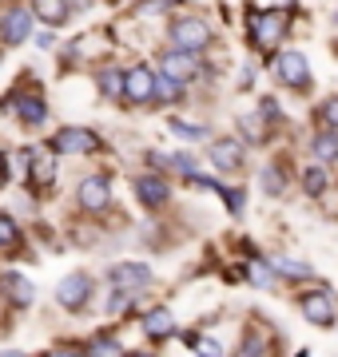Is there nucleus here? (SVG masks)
<instances>
[{"mask_svg":"<svg viewBox=\"0 0 338 357\" xmlns=\"http://www.w3.org/2000/svg\"><path fill=\"white\" fill-rule=\"evenodd\" d=\"M171 40H175V48L203 52L211 44V28L199 16H179V20H171Z\"/></svg>","mask_w":338,"mask_h":357,"instance_id":"f257e3e1","label":"nucleus"},{"mask_svg":"<svg viewBox=\"0 0 338 357\" xmlns=\"http://www.w3.org/2000/svg\"><path fill=\"white\" fill-rule=\"evenodd\" d=\"M251 282H255V286H271V266H263V262H255V266H251Z\"/></svg>","mask_w":338,"mask_h":357,"instance_id":"c85d7f7f","label":"nucleus"},{"mask_svg":"<svg viewBox=\"0 0 338 357\" xmlns=\"http://www.w3.org/2000/svg\"><path fill=\"white\" fill-rule=\"evenodd\" d=\"M219 195L227 199V206H231V215H239V211H243V191H223V187H219Z\"/></svg>","mask_w":338,"mask_h":357,"instance_id":"c756f323","label":"nucleus"},{"mask_svg":"<svg viewBox=\"0 0 338 357\" xmlns=\"http://www.w3.org/2000/svg\"><path fill=\"white\" fill-rule=\"evenodd\" d=\"M135 195H140V203L143 206H152V211H159V206L168 203V183H163V178L159 175H140L135 178Z\"/></svg>","mask_w":338,"mask_h":357,"instance_id":"4468645a","label":"nucleus"},{"mask_svg":"<svg viewBox=\"0 0 338 357\" xmlns=\"http://www.w3.org/2000/svg\"><path fill=\"white\" fill-rule=\"evenodd\" d=\"M91 298V278L88 274H68L60 286H56V302L64 310H84Z\"/></svg>","mask_w":338,"mask_h":357,"instance_id":"423d86ee","label":"nucleus"},{"mask_svg":"<svg viewBox=\"0 0 338 357\" xmlns=\"http://www.w3.org/2000/svg\"><path fill=\"white\" fill-rule=\"evenodd\" d=\"M143 333H147V337H171V333H175V318H171V310H163V306H156L152 310V314H147V318H143Z\"/></svg>","mask_w":338,"mask_h":357,"instance_id":"f3484780","label":"nucleus"},{"mask_svg":"<svg viewBox=\"0 0 338 357\" xmlns=\"http://www.w3.org/2000/svg\"><path fill=\"white\" fill-rule=\"evenodd\" d=\"M48 147L56 155H91V151H100V135L88 128H60Z\"/></svg>","mask_w":338,"mask_h":357,"instance_id":"f03ea898","label":"nucleus"},{"mask_svg":"<svg viewBox=\"0 0 338 357\" xmlns=\"http://www.w3.org/2000/svg\"><path fill=\"white\" fill-rule=\"evenodd\" d=\"M243 159H247V151H243L239 139H219L215 147H211V163L219 167V171H239Z\"/></svg>","mask_w":338,"mask_h":357,"instance_id":"2eb2a0df","label":"nucleus"},{"mask_svg":"<svg viewBox=\"0 0 338 357\" xmlns=\"http://www.w3.org/2000/svg\"><path fill=\"white\" fill-rule=\"evenodd\" d=\"M171 131H175V135H187V139H199V135H203L199 123H183V119H171Z\"/></svg>","mask_w":338,"mask_h":357,"instance_id":"cd10ccee","label":"nucleus"},{"mask_svg":"<svg viewBox=\"0 0 338 357\" xmlns=\"http://www.w3.org/2000/svg\"><path fill=\"white\" fill-rule=\"evenodd\" d=\"M311 151H314V159H318V163H338V131H330V128L314 131Z\"/></svg>","mask_w":338,"mask_h":357,"instance_id":"a211bd4d","label":"nucleus"},{"mask_svg":"<svg viewBox=\"0 0 338 357\" xmlns=\"http://www.w3.org/2000/svg\"><path fill=\"white\" fill-rule=\"evenodd\" d=\"M274 270H279V274H286V278H311V266L291 262V258H279V262H274Z\"/></svg>","mask_w":338,"mask_h":357,"instance_id":"393cba45","label":"nucleus"},{"mask_svg":"<svg viewBox=\"0 0 338 357\" xmlns=\"http://www.w3.org/2000/svg\"><path fill=\"white\" fill-rule=\"evenodd\" d=\"M183 96V84L175 76H168V72H163V76H156V88H152V100H159V103H175Z\"/></svg>","mask_w":338,"mask_h":357,"instance_id":"aec40b11","label":"nucleus"},{"mask_svg":"<svg viewBox=\"0 0 338 357\" xmlns=\"http://www.w3.org/2000/svg\"><path fill=\"white\" fill-rule=\"evenodd\" d=\"M32 16L48 28H60L68 24V0H32Z\"/></svg>","mask_w":338,"mask_h":357,"instance_id":"dca6fc26","label":"nucleus"},{"mask_svg":"<svg viewBox=\"0 0 338 357\" xmlns=\"http://www.w3.org/2000/svg\"><path fill=\"white\" fill-rule=\"evenodd\" d=\"M263 112H267L263 119H279V103H274V100H263Z\"/></svg>","mask_w":338,"mask_h":357,"instance_id":"2f4dec72","label":"nucleus"},{"mask_svg":"<svg viewBox=\"0 0 338 357\" xmlns=\"http://www.w3.org/2000/svg\"><path fill=\"white\" fill-rule=\"evenodd\" d=\"M76 203H80V211H88V215L108 211V203H112V187H108V178L104 175H88L84 183H80Z\"/></svg>","mask_w":338,"mask_h":357,"instance_id":"20e7f679","label":"nucleus"},{"mask_svg":"<svg viewBox=\"0 0 338 357\" xmlns=\"http://www.w3.org/2000/svg\"><path fill=\"white\" fill-rule=\"evenodd\" d=\"M263 191L283 195V175H279V167H267V171H263Z\"/></svg>","mask_w":338,"mask_h":357,"instance_id":"bb28decb","label":"nucleus"},{"mask_svg":"<svg viewBox=\"0 0 338 357\" xmlns=\"http://www.w3.org/2000/svg\"><path fill=\"white\" fill-rule=\"evenodd\" d=\"M16 243H20V227L8 211H0V250H13Z\"/></svg>","mask_w":338,"mask_h":357,"instance_id":"4be33fe9","label":"nucleus"},{"mask_svg":"<svg viewBox=\"0 0 338 357\" xmlns=\"http://www.w3.org/2000/svg\"><path fill=\"white\" fill-rule=\"evenodd\" d=\"M159 68H163L168 76H175L179 84H187V79H196V76H199V60H196V52H187V48L163 52V60H159Z\"/></svg>","mask_w":338,"mask_h":357,"instance_id":"1a4fd4ad","label":"nucleus"},{"mask_svg":"<svg viewBox=\"0 0 338 357\" xmlns=\"http://www.w3.org/2000/svg\"><path fill=\"white\" fill-rule=\"evenodd\" d=\"M4 178H8V163H4V151H0V187H4Z\"/></svg>","mask_w":338,"mask_h":357,"instance_id":"473e14b6","label":"nucleus"},{"mask_svg":"<svg viewBox=\"0 0 338 357\" xmlns=\"http://www.w3.org/2000/svg\"><path fill=\"white\" fill-rule=\"evenodd\" d=\"M239 128H243V135H247V139H263V135H267V128H263L259 115H243V119H239Z\"/></svg>","mask_w":338,"mask_h":357,"instance_id":"a878e982","label":"nucleus"},{"mask_svg":"<svg viewBox=\"0 0 338 357\" xmlns=\"http://www.w3.org/2000/svg\"><path fill=\"white\" fill-rule=\"evenodd\" d=\"M28 178L36 187H52V178H56V151L52 147H32L28 151Z\"/></svg>","mask_w":338,"mask_h":357,"instance_id":"9d476101","label":"nucleus"},{"mask_svg":"<svg viewBox=\"0 0 338 357\" xmlns=\"http://www.w3.org/2000/svg\"><path fill=\"white\" fill-rule=\"evenodd\" d=\"M152 88H156V72L152 68H131L124 72V100L128 103H147L152 100Z\"/></svg>","mask_w":338,"mask_h":357,"instance_id":"6e6552de","label":"nucleus"},{"mask_svg":"<svg viewBox=\"0 0 338 357\" xmlns=\"http://www.w3.org/2000/svg\"><path fill=\"white\" fill-rule=\"evenodd\" d=\"M4 290H8V298H13L16 306H32V298H36L24 274H4Z\"/></svg>","mask_w":338,"mask_h":357,"instance_id":"6ab92c4d","label":"nucleus"},{"mask_svg":"<svg viewBox=\"0 0 338 357\" xmlns=\"http://www.w3.org/2000/svg\"><path fill=\"white\" fill-rule=\"evenodd\" d=\"M274 72H279V79H283V84H291V88H299V91L311 84V68H307V56H302V52H295V48L279 52V60H274Z\"/></svg>","mask_w":338,"mask_h":357,"instance_id":"39448f33","label":"nucleus"},{"mask_svg":"<svg viewBox=\"0 0 338 357\" xmlns=\"http://www.w3.org/2000/svg\"><path fill=\"white\" fill-rule=\"evenodd\" d=\"M100 91H104L108 100H119V96H124V72L104 68V72H100Z\"/></svg>","mask_w":338,"mask_h":357,"instance_id":"5701e85b","label":"nucleus"},{"mask_svg":"<svg viewBox=\"0 0 338 357\" xmlns=\"http://www.w3.org/2000/svg\"><path fill=\"white\" fill-rule=\"evenodd\" d=\"M283 32H286V16L283 13H263V16L251 20V40H255L259 52H279Z\"/></svg>","mask_w":338,"mask_h":357,"instance_id":"7ed1b4c3","label":"nucleus"},{"mask_svg":"<svg viewBox=\"0 0 338 357\" xmlns=\"http://www.w3.org/2000/svg\"><path fill=\"white\" fill-rule=\"evenodd\" d=\"M13 112L20 115V123L36 128V123H44L48 107H44V100H40L36 91H20V96H13Z\"/></svg>","mask_w":338,"mask_h":357,"instance_id":"ddd939ff","label":"nucleus"},{"mask_svg":"<svg viewBox=\"0 0 338 357\" xmlns=\"http://www.w3.org/2000/svg\"><path fill=\"white\" fill-rule=\"evenodd\" d=\"M302 318L314 321V326H335L338 321V310H335V298L326 290H314L302 298Z\"/></svg>","mask_w":338,"mask_h":357,"instance_id":"0eeeda50","label":"nucleus"},{"mask_svg":"<svg viewBox=\"0 0 338 357\" xmlns=\"http://www.w3.org/2000/svg\"><path fill=\"white\" fill-rule=\"evenodd\" d=\"M326 187H330V175L323 171V163H318V167H307V171H302V191L311 195V199L326 195Z\"/></svg>","mask_w":338,"mask_h":357,"instance_id":"412c9836","label":"nucleus"},{"mask_svg":"<svg viewBox=\"0 0 338 357\" xmlns=\"http://www.w3.org/2000/svg\"><path fill=\"white\" fill-rule=\"evenodd\" d=\"M318 123H323V128H330V131H338V96H330V100L318 107Z\"/></svg>","mask_w":338,"mask_h":357,"instance_id":"b1692460","label":"nucleus"},{"mask_svg":"<svg viewBox=\"0 0 338 357\" xmlns=\"http://www.w3.org/2000/svg\"><path fill=\"white\" fill-rule=\"evenodd\" d=\"M28 36H32V16L24 8H8V16L0 20V40L13 48V44H24Z\"/></svg>","mask_w":338,"mask_h":357,"instance_id":"f8f14e48","label":"nucleus"},{"mask_svg":"<svg viewBox=\"0 0 338 357\" xmlns=\"http://www.w3.org/2000/svg\"><path fill=\"white\" fill-rule=\"evenodd\" d=\"M112 286L116 290H128V294H135V290H143L147 282H152V270L147 266H140V262H119V266H112Z\"/></svg>","mask_w":338,"mask_h":357,"instance_id":"9b49d317","label":"nucleus"},{"mask_svg":"<svg viewBox=\"0 0 338 357\" xmlns=\"http://www.w3.org/2000/svg\"><path fill=\"white\" fill-rule=\"evenodd\" d=\"M88 349H91V354H119V342H108V337H104V342H91Z\"/></svg>","mask_w":338,"mask_h":357,"instance_id":"7c9ffc66","label":"nucleus"}]
</instances>
